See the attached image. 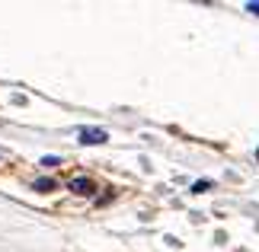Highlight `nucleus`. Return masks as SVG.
<instances>
[{"instance_id":"1","label":"nucleus","mask_w":259,"mask_h":252,"mask_svg":"<svg viewBox=\"0 0 259 252\" xmlns=\"http://www.w3.org/2000/svg\"><path fill=\"white\" fill-rule=\"evenodd\" d=\"M109 134L103 128H80V144H90V147H96V144H106Z\"/></svg>"},{"instance_id":"2","label":"nucleus","mask_w":259,"mask_h":252,"mask_svg":"<svg viewBox=\"0 0 259 252\" xmlns=\"http://www.w3.org/2000/svg\"><path fill=\"white\" fill-rule=\"evenodd\" d=\"M67 188H71L74 195H93V182H90L87 176H77V179H71V182H67Z\"/></svg>"},{"instance_id":"3","label":"nucleus","mask_w":259,"mask_h":252,"mask_svg":"<svg viewBox=\"0 0 259 252\" xmlns=\"http://www.w3.org/2000/svg\"><path fill=\"white\" fill-rule=\"evenodd\" d=\"M35 188H38V191H48V188H55V179H35Z\"/></svg>"},{"instance_id":"4","label":"nucleus","mask_w":259,"mask_h":252,"mask_svg":"<svg viewBox=\"0 0 259 252\" xmlns=\"http://www.w3.org/2000/svg\"><path fill=\"white\" fill-rule=\"evenodd\" d=\"M42 166H61V160L58 157H42Z\"/></svg>"},{"instance_id":"5","label":"nucleus","mask_w":259,"mask_h":252,"mask_svg":"<svg viewBox=\"0 0 259 252\" xmlns=\"http://www.w3.org/2000/svg\"><path fill=\"white\" fill-rule=\"evenodd\" d=\"M205 188H208V182H205V179H202V182H195V185H192V191H195V195H202Z\"/></svg>"},{"instance_id":"6","label":"nucleus","mask_w":259,"mask_h":252,"mask_svg":"<svg viewBox=\"0 0 259 252\" xmlns=\"http://www.w3.org/2000/svg\"><path fill=\"white\" fill-rule=\"evenodd\" d=\"M246 10H250L253 16H259V4H246Z\"/></svg>"}]
</instances>
